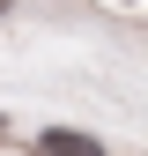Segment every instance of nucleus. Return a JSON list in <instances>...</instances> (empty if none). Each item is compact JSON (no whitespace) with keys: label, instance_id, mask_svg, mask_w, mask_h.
<instances>
[{"label":"nucleus","instance_id":"1","mask_svg":"<svg viewBox=\"0 0 148 156\" xmlns=\"http://www.w3.org/2000/svg\"><path fill=\"white\" fill-rule=\"evenodd\" d=\"M37 149H45V156H104V141H89V134H59V126H52Z\"/></svg>","mask_w":148,"mask_h":156}]
</instances>
